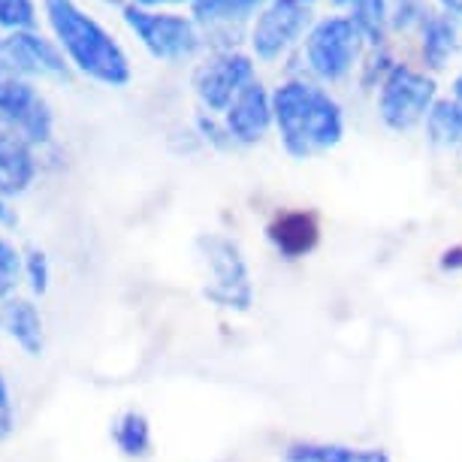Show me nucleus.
Instances as JSON below:
<instances>
[{
    "label": "nucleus",
    "mask_w": 462,
    "mask_h": 462,
    "mask_svg": "<svg viewBox=\"0 0 462 462\" xmlns=\"http://www.w3.org/2000/svg\"><path fill=\"white\" fill-rule=\"evenodd\" d=\"M49 22L73 64L103 85H127L130 67L125 51L97 22L88 19L73 0H46Z\"/></svg>",
    "instance_id": "nucleus-2"
},
{
    "label": "nucleus",
    "mask_w": 462,
    "mask_h": 462,
    "mask_svg": "<svg viewBox=\"0 0 462 462\" xmlns=\"http://www.w3.org/2000/svg\"><path fill=\"white\" fill-rule=\"evenodd\" d=\"M33 179V158L22 136L0 130V194H22Z\"/></svg>",
    "instance_id": "nucleus-12"
},
{
    "label": "nucleus",
    "mask_w": 462,
    "mask_h": 462,
    "mask_svg": "<svg viewBox=\"0 0 462 462\" xmlns=\"http://www.w3.org/2000/svg\"><path fill=\"white\" fill-rule=\"evenodd\" d=\"M287 462H390L381 448H347V444L302 441L287 450Z\"/></svg>",
    "instance_id": "nucleus-15"
},
{
    "label": "nucleus",
    "mask_w": 462,
    "mask_h": 462,
    "mask_svg": "<svg viewBox=\"0 0 462 462\" xmlns=\"http://www.w3.org/2000/svg\"><path fill=\"white\" fill-rule=\"evenodd\" d=\"M273 116L282 130L287 152L309 158L315 152L333 148L342 139V109L338 103L315 85L291 82L282 85L273 97Z\"/></svg>",
    "instance_id": "nucleus-1"
},
{
    "label": "nucleus",
    "mask_w": 462,
    "mask_h": 462,
    "mask_svg": "<svg viewBox=\"0 0 462 462\" xmlns=\"http://www.w3.org/2000/svg\"><path fill=\"white\" fill-rule=\"evenodd\" d=\"M19 273H22V257L15 254V248L0 236V296H6L19 284Z\"/></svg>",
    "instance_id": "nucleus-21"
},
{
    "label": "nucleus",
    "mask_w": 462,
    "mask_h": 462,
    "mask_svg": "<svg viewBox=\"0 0 462 462\" xmlns=\"http://www.w3.org/2000/svg\"><path fill=\"white\" fill-rule=\"evenodd\" d=\"M254 82V67L242 55H224L197 73V94L208 109H230L245 85Z\"/></svg>",
    "instance_id": "nucleus-8"
},
{
    "label": "nucleus",
    "mask_w": 462,
    "mask_h": 462,
    "mask_svg": "<svg viewBox=\"0 0 462 462\" xmlns=\"http://www.w3.org/2000/svg\"><path fill=\"white\" fill-rule=\"evenodd\" d=\"M0 324L19 342L31 356L42 354V320L31 302L24 300H10L0 309Z\"/></svg>",
    "instance_id": "nucleus-14"
},
{
    "label": "nucleus",
    "mask_w": 462,
    "mask_h": 462,
    "mask_svg": "<svg viewBox=\"0 0 462 462\" xmlns=\"http://www.w3.org/2000/svg\"><path fill=\"white\" fill-rule=\"evenodd\" d=\"M260 0H194V13L199 19H239L254 10Z\"/></svg>",
    "instance_id": "nucleus-20"
},
{
    "label": "nucleus",
    "mask_w": 462,
    "mask_h": 462,
    "mask_svg": "<svg viewBox=\"0 0 462 462\" xmlns=\"http://www.w3.org/2000/svg\"><path fill=\"white\" fill-rule=\"evenodd\" d=\"M139 4H148V6H152V4H172V0H139Z\"/></svg>",
    "instance_id": "nucleus-26"
},
{
    "label": "nucleus",
    "mask_w": 462,
    "mask_h": 462,
    "mask_svg": "<svg viewBox=\"0 0 462 462\" xmlns=\"http://www.w3.org/2000/svg\"><path fill=\"white\" fill-rule=\"evenodd\" d=\"M336 4L351 6L354 28L360 31V37H369V42L378 46V42L383 40V22H387L383 0H336Z\"/></svg>",
    "instance_id": "nucleus-18"
},
{
    "label": "nucleus",
    "mask_w": 462,
    "mask_h": 462,
    "mask_svg": "<svg viewBox=\"0 0 462 462\" xmlns=\"http://www.w3.org/2000/svg\"><path fill=\"white\" fill-rule=\"evenodd\" d=\"M125 19L130 28L139 33V40L145 42V49L152 51L154 58L179 60V58L194 55L199 46L194 24L188 19H179V15H158V13H145V10H136V6H127Z\"/></svg>",
    "instance_id": "nucleus-6"
},
{
    "label": "nucleus",
    "mask_w": 462,
    "mask_h": 462,
    "mask_svg": "<svg viewBox=\"0 0 462 462\" xmlns=\"http://www.w3.org/2000/svg\"><path fill=\"white\" fill-rule=\"evenodd\" d=\"M24 273H28V282H31V291L33 293H46L49 291V260L42 251H31L28 260H24Z\"/></svg>",
    "instance_id": "nucleus-22"
},
{
    "label": "nucleus",
    "mask_w": 462,
    "mask_h": 462,
    "mask_svg": "<svg viewBox=\"0 0 462 462\" xmlns=\"http://www.w3.org/2000/svg\"><path fill=\"white\" fill-rule=\"evenodd\" d=\"M309 24V10L305 4H293V0H275L269 10L260 15L254 24V51L260 58H275L300 37Z\"/></svg>",
    "instance_id": "nucleus-9"
},
{
    "label": "nucleus",
    "mask_w": 462,
    "mask_h": 462,
    "mask_svg": "<svg viewBox=\"0 0 462 462\" xmlns=\"http://www.w3.org/2000/svg\"><path fill=\"white\" fill-rule=\"evenodd\" d=\"M356 49H360V31L351 19H327L320 22L309 37V64L320 79H342L351 69Z\"/></svg>",
    "instance_id": "nucleus-7"
},
{
    "label": "nucleus",
    "mask_w": 462,
    "mask_h": 462,
    "mask_svg": "<svg viewBox=\"0 0 462 462\" xmlns=\"http://www.w3.org/2000/svg\"><path fill=\"white\" fill-rule=\"evenodd\" d=\"M293 4H309V0H293Z\"/></svg>",
    "instance_id": "nucleus-28"
},
{
    "label": "nucleus",
    "mask_w": 462,
    "mask_h": 462,
    "mask_svg": "<svg viewBox=\"0 0 462 462\" xmlns=\"http://www.w3.org/2000/svg\"><path fill=\"white\" fill-rule=\"evenodd\" d=\"M0 224H6V226L15 224V215L10 212V206L4 203V194H0Z\"/></svg>",
    "instance_id": "nucleus-25"
},
{
    "label": "nucleus",
    "mask_w": 462,
    "mask_h": 462,
    "mask_svg": "<svg viewBox=\"0 0 462 462\" xmlns=\"http://www.w3.org/2000/svg\"><path fill=\"white\" fill-rule=\"evenodd\" d=\"M0 55L13 69L22 73H42V76H58L67 79V64L58 55L55 46H49L42 37H33L28 31H15L13 37L0 42Z\"/></svg>",
    "instance_id": "nucleus-10"
},
{
    "label": "nucleus",
    "mask_w": 462,
    "mask_h": 462,
    "mask_svg": "<svg viewBox=\"0 0 462 462\" xmlns=\"http://www.w3.org/2000/svg\"><path fill=\"white\" fill-rule=\"evenodd\" d=\"M269 239L275 242V248L282 251L284 257H302L315 248L318 224H315V217L305 215V212L282 215L273 226H269Z\"/></svg>",
    "instance_id": "nucleus-13"
},
{
    "label": "nucleus",
    "mask_w": 462,
    "mask_h": 462,
    "mask_svg": "<svg viewBox=\"0 0 462 462\" xmlns=\"http://www.w3.org/2000/svg\"><path fill=\"white\" fill-rule=\"evenodd\" d=\"M13 432V402H10V390H6L4 378H0V439Z\"/></svg>",
    "instance_id": "nucleus-24"
},
{
    "label": "nucleus",
    "mask_w": 462,
    "mask_h": 462,
    "mask_svg": "<svg viewBox=\"0 0 462 462\" xmlns=\"http://www.w3.org/2000/svg\"><path fill=\"white\" fill-rule=\"evenodd\" d=\"M457 97L462 100V76H459V79H457Z\"/></svg>",
    "instance_id": "nucleus-27"
},
{
    "label": "nucleus",
    "mask_w": 462,
    "mask_h": 462,
    "mask_svg": "<svg viewBox=\"0 0 462 462\" xmlns=\"http://www.w3.org/2000/svg\"><path fill=\"white\" fill-rule=\"evenodd\" d=\"M112 439L125 457H145L152 450V426L139 411H125L112 426Z\"/></svg>",
    "instance_id": "nucleus-16"
},
{
    "label": "nucleus",
    "mask_w": 462,
    "mask_h": 462,
    "mask_svg": "<svg viewBox=\"0 0 462 462\" xmlns=\"http://www.w3.org/2000/svg\"><path fill=\"white\" fill-rule=\"evenodd\" d=\"M453 51H457V28H453L450 19H444V15H432V19L423 24V58H426V64L441 69L444 60H448Z\"/></svg>",
    "instance_id": "nucleus-17"
},
{
    "label": "nucleus",
    "mask_w": 462,
    "mask_h": 462,
    "mask_svg": "<svg viewBox=\"0 0 462 462\" xmlns=\"http://www.w3.org/2000/svg\"><path fill=\"white\" fill-rule=\"evenodd\" d=\"M0 121L24 143H46L51 136V112L42 97L0 67Z\"/></svg>",
    "instance_id": "nucleus-5"
},
{
    "label": "nucleus",
    "mask_w": 462,
    "mask_h": 462,
    "mask_svg": "<svg viewBox=\"0 0 462 462\" xmlns=\"http://www.w3.org/2000/svg\"><path fill=\"white\" fill-rule=\"evenodd\" d=\"M435 85L417 69L393 67L381 91V118L393 130H411L432 106Z\"/></svg>",
    "instance_id": "nucleus-4"
},
{
    "label": "nucleus",
    "mask_w": 462,
    "mask_h": 462,
    "mask_svg": "<svg viewBox=\"0 0 462 462\" xmlns=\"http://www.w3.org/2000/svg\"><path fill=\"white\" fill-rule=\"evenodd\" d=\"M432 15L423 6V0H396V24L399 28H411L414 22H430Z\"/></svg>",
    "instance_id": "nucleus-23"
},
{
    "label": "nucleus",
    "mask_w": 462,
    "mask_h": 462,
    "mask_svg": "<svg viewBox=\"0 0 462 462\" xmlns=\"http://www.w3.org/2000/svg\"><path fill=\"white\" fill-rule=\"evenodd\" d=\"M199 248H203L208 275H212V284H208L206 296L212 302L224 305V309L245 311L254 293H251L248 266L242 260L239 245L224 236H203L199 239Z\"/></svg>",
    "instance_id": "nucleus-3"
},
{
    "label": "nucleus",
    "mask_w": 462,
    "mask_h": 462,
    "mask_svg": "<svg viewBox=\"0 0 462 462\" xmlns=\"http://www.w3.org/2000/svg\"><path fill=\"white\" fill-rule=\"evenodd\" d=\"M430 134L435 143L459 145L462 143V106L457 103H435L430 112Z\"/></svg>",
    "instance_id": "nucleus-19"
},
{
    "label": "nucleus",
    "mask_w": 462,
    "mask_h": 462,
    "mask_svg": "<svg viewBox=\"0 0 462 462\" xmlns=\"http://www.w3.org/2000/svg\"><path fill=\"white\" fill-rule=\"evenodd\" d=\"M269 121H273V100L266 97V91L257 82L245 85L239 91V97L230 103V109H226V130L239 143H257V139H263Z\"/></svg>",
    "instance_id": "nucleus-11"
}]
</instances>
